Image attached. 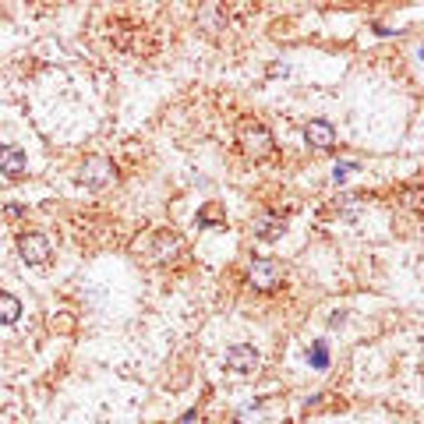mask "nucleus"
Wrapping results in <instances>:
<instances>
[{"label":"nucleus","instance_id":"nucleus-14","mask_svg":"<svg viewBox=\"0 0 424 424\" xmlns=\"http://www.w3.org/2000/svg\"><path fill=\"white\" fill-rule=\"evenodd\" d=\"M195 417H198V410H191V414H187V417H180L177 424H195Z\"/></svg>","mask_w":424,"mask_h":424},{"label":"nucleus","instance_id":"nucleus-7","mask_svg":"<svg viewBox=\"0 0 424 424\" xmlns=\"http://www.w3.org/2000/svg\"><path fill=\"white\" fill-rule=\"evenodd\" d=\"M283 230H287V219L280 212H262L255 219V237L258 241H276V237H283Z\"/></svg>","mask_w":424,"mask_h":424},{"label":"nucleus","instance_id":"nucleus-12","mask_svg":"<svg viewBox=\"0 0 424 424\" xmlns=\"http://www.w3.org/2000/svg\"><path fill=\"white\" fill-rule=\"evenodd\" d=\"M262 403H251V407H244L241 414H237V424H262Z\"/></svg>","mask_w":424,"mask_h":424},{"label":"nucleus","instance_id":"nucleus-10","mask_svg":"<svg viewBox=\"0 0 424 424\" xmlns=\"http://www.w3.org/2000/svg\"><path fill=\"white\" fill-rule=\"evenodd\" d=\"M198 226H202V230H205V226H226L223 209H219V205H205V209L198 212Z\"/></svg>","mask_w":424,"mask_h":424},{"label":"nucleus","instance_id":"nucleus-13","mask_svg":"<svg viewBox=\"0 0 424 424\" xmlns=\"http://www.w3.org/2000/svg\"><path fill=\"white\" fill-rule=\"evenodd\" d=\"M354 170H357V167H354V163H339V167H336V170H332V180H336V184H343V180H346V177H350V173H354Z\"/></svg>","mask_w":424,"mask_h":424},{"label":"nucleus","instance_id":"nucleus-3","mask_svg":"<svg viewBox=\"0 0 424 424\" xmlns=\"http://www.w3.org/2000/svg\"><path fill=\"white\" fill-rule=\"evenodd\" d=\"M18 251L28 265H46L50 262V241L43 234H22L18 237Z\"/></svg>","mask_w":424,"mask_h":424},{"label":"nucleus","instance_id":"nucleus-2","mask_svg":"<svg viewBox=\"0 0 424 424\" xmlns=\"http://www.w3.org/2000/svg\"><path fill=\"white\" fill-rule=\"evenodd\" d=\"M283 280V265L276 258H255L251 262V283L258 290H276Z\"/></svg>","mask_w":424,"mask_h":424},{"label":"nucleus","instance_id":"nucleus-1","mask_svg":"<svg viewBox=\"0 0 424 424\" xmlns=\"http://www.w3.org/2000/svg\"><path fill=\"white\" fill-rule=\"evenodd\" d=\"M78 177H82V184H89V187H106V184L117 180V170H113V163H110L106 156H89Z\"/></svg>","mask_w":424,"mask_h":424},{"label":"nucleus","instance_id":"nucleus-4","mask_svg":"<svg viewBox=\"0 0 424 424\" xmlns=\"http://www.w3.org/2000/svg\"><path fill=\"white\" fill-rule=\"evenodd\" d=\"M241 142H244V149L251 152V156H269V152H273V138H269V131L262 124H251V121L241 124Z\"/></svg>","mask_w":424,"mask_h":424},{"label":"nucleus","instance_id":"nucleus-5","mask_svg":"<svg viewBox=\"0 0 424 424\" xmlns=\"http://www.w3.org/2000/svg\"><path fill=\"white\" fill-rule=\"evenodd\" d=\"M226 368L230 371H237V375H248L258 368V350L251 343H237V346H230L226 350Z\"/></svg>","mask_w":424,"mask_h":424},{"label":"nucleus","instance_id":"nucleus-9","mask_svg":"<svg viewBox=\"0 0 424 424\" xmlns=\"http://www.w3.org/2000/svg\"><path fill=\"white\" fill-rule=\"evenodd\" d=\"M22 319V300L11 294H0V325H15Z\"/></svg>","mask_w":424,"mask_h":424},{"label":"nucleus","instance_id":"nucleus-11","mask_svg":"<svg viewBox=\"0 0 424 424\" xmlns=\"http://www.w3.org/2000/svg\"><path fill=\"white\" fill-rule=\"evenodd\" d=\"M312 364H315L319 371L329 368V346H325V339H319V343L312 346Z\"/></svg>","mask_w":424,"mask_h":424},{"label":"nucleus","instance_id":"nucleus-8","mask_svg":"<svg viewBox=\"0 0 424 424\" xmlns=\"http://www.w3.org/2000/svg\"><path fill=\"white\" fill-rule=\"evenodd\" d=\"M304 135H307V142L319 145V149H329V145L336 142V131H332V124H329V121H312Z\"/></svg>","mask_w":424,"mask_h":424},{"label":"nucleus","instance_id":"nucleus-6","mask_svg":"<svg viewBox=\"0 0 424 424\" xmlns=\"http://www.w3.org/2000/svg\"><path fill=\"white\" fill-rule=\"evenodd\" d=\"M25 167H28L25 149H18V145H0V173H4V177H22Z\"/></svg>","mask_w":424,"mask_h":424}]
</instances>
